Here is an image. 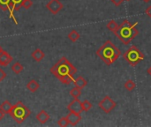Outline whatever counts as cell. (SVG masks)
Masks as SVG:
<instances>
[{
    "label": "cell",
    "mask_w": 151,
    "mask_h": 127,
    "mask_svg": "<svg viewBox=\"0 0 151 127\" xmlns=\"http://www.w3.org/2000/svg\"><path fill=\"white\" fill-rule=\"evenodd\" d=\"M50 72L60 82L68 85L73 83L77 69L65 57H63L50 68Z\"/></svg>",
    "instance_id": "cell-1"
},
{
    "label": "cell",
    "mask_w": 151,
    "mask_h": 127,
    "mask_svg": "<svg viewBox=\"0 0 151 127\" xmlns=\"http://www.w3.org/2000/svg\"><path fill=\"white\" fill-rule=\"evenodd\" d=\"M96 55L100 57L105 65H112L121 55V51L119 49L115 46L112 42L106 41L97 50Z\"/></svg>",
    "instance_id": "cell-2"
},
{
    "label": "cell",
    "mask_w": 151,
    "mask_h": 127,
    "mask_svg": "<svg viewBox=\"0 0 151 127\" xmlns=\"http://www.w3.org/2000/svg\"><path fill=\"white\" fill-rule=\"evenodd\" d=\"M137 23L132 24L127 19H125L118 29L114 32L115 35L125 44H129L139 34L138 29L136 28Z\"/></svg>",
    "instance_id": "cell-3"
},
{
    "label": "cell",
    "mask_w": 151,
    "mask_h": 127,
    "mask_svg": "<svg viewBox=\"0 0 151 127\" xmlns=\"http://www.w3.org/2000/svg\"><path fill=\"white\" fill-rule=\"evenodd\" d=\"M10 116L12 119L18 124L23 123L31 114L30 110L21 102H18L16 104L12 105V108L10 111Z\"/></svg>",
    "instance_id": "cell-4"
},
{
    "label": "cell",
    "mask_w": 151,
    "mask_h": 127,
    "mask_svg": "<svg viewBox=\"0 0 151 127\" xmlns=\"http://www.w3.org/2000/svg\"><path fill=\"white\" fill-rule=\"evenodd\" d=\"M124 58L132 67H135L145 58V57L142 52L136 46L134 45L124 54Z\"/></svg>",
    "instance_id": "cell-5"
},
{
    "label": "cell",
    "mask_w": 151,
    "mask_h": 127,
    "mask_svg": "<svg viewBox=\"0 0 151 127\" xmlns=\"http://www.w3.org/2000/svg\"><path fill=\"white\" fill-rule=\"evenodd\" d=\"M117 103L108 95L104 96L103 98V100H101V102L98 103L99 108L105 113H110L111 111H112L115 107H116Z\"/></svg>",
    "instance_id": "cell-6"
},
{
    "label": "cell",
    "mask_w": 151,
    "mask_h": 127,
    "mask_svg": "<svg viewBox=\"0 0 151 127\" xmlns=\"http://www.w3.org/2000/svg\"><path fill=\"white\" fill-rule=\"evenodd\" d=\"M46 8L53 15H56L64 8V4L61 3L60 0H50L48 4H46Z\"/></svg>",
    "instance_id": "cell-7"
},
{
    "label": "cell",
    "mask_w": 151,
    "mask_h": 127,
    "mask_svg": "<svg viewBox=\"0 0 151 127\" xmlns=\"http://www.w3.org/2000/svg\"><path fill=\"white\" fill-rule=\"evenodd\" d=\"M67 110L71 112H74V113H78L81 114L83 110H82V105H81V102L79 100V98H76L74 100H73L67 106Z\"/></svg>",
    "instance_id": "cell-8"
},
{
    "label": "cell",
    "mask_w": 151,
    "mask_h": 127,
    "mask_svg": "<svg viewBox=\"0 0 151 127\" xmlns=\"http://www.w3.org/2000/svg\"><path fill=\"white\" fill-rule=\"evenodd\" d=\"M24 0H11V10L9 11L10 13V18L14 20V22L16 24H18L16 19L13 17V11H19V8L22 6V3H23Z\"/></svg>",
    "instance_id": "cell-9"
},
{
    "label": "cell",
    "mask_w": 151,
    "mask_h": 127,
    "mask_svg": "<svg viewBox=\"0 0 151 127\" xmlns=\"http://www.w3.org/2000/svg\"><path fill=\"white\" fill-rule=\"evenodd\" d=\"M13 58L5 50H2L0 52V65L1 66H6L10 65L12 62Z\"/></svg>",
    "instance_id": "cell-10"
},
{
    "label": "cell",
    "mask_w": 151,
    "mask_h": 127,
    "mask_svg": "<svg viewBox=\"0 0 151 127\" xmlns=\"http://www.w3.org/2000/svg\"><path fill=\"white\" fill-rule=\"evenodd\" d=\"M68 121H69V125L75 126L76 125H78V123L81 120V117L80 114L78 113H74V112H69V114L66 116Z\"/></svg>",
    "instance_id": "cell-11"
},
{
    "label": "cell",
    "mask_w": 151,
    "mask_h": 127,
    "mask_svg": "<svg viewBox=\"0 0 151 127\" xmlns=\"http://www.w3.org/2000/svg\"><path fill=\"white\" fill-rule=\"evenodd\" d=\"M36 119L37 121L42 124V125H44L46 124L49 120H50V115L45 111V110H41L37 115H36Z\"/></svg>",
    "instance_id": "cell-12"
},
{
    "label": "cell",
    "mask_w": 151,
    "mask_h": 127,
    "mask_svg": "<svg viewBox=\"0 0 151 127\" xmlns=\"http://www.w3.org/2000/svg\"><path fill=\"white\" fill-rule=\"evenodd\" d=\"M31 57H33V59H34L35 62H41V61L44 58L45 54H44V52H43L41 49H35V50L32 52Z\"/></svg>",
    "instance_id": "cell-13"
},
{
    "label": "cell",
    "mask_w": 151,
    "mask_h": 127,
    "mask_svg": "<svg viewBox=\"0 0 151 127\" xmlns=\"http://www.w3.org/2000/svg\"><path fill=\"white\" fill-rule=\"evenodd\" d=\"M73 83L74 84V86H75L76 88H80V89H82V88H84L87 86L88 81H87L82 76H79L78 78H76L75 80H73Z\"/></svg>",
    "instance_id": "cell-14"
},
{
    "label": "cell",
    "mask_w": 151,
    "mask_h": 127,
    "mask_svg": "<svg viewBox=\"0 0 151 127\" xmlns=\"http://www.w3.org/2000/svg\"><path fill=\"white\" fill-rule=\"evenodd\" d=\"M39 88H40V84L37 81H35V80H29L28 83L27 84V88L32 93H35V91H37L39 89Z\"/></svg>",
    "instance_id": "cell-15"
},
{
    "label": "cell",
    "mask_w": 151,
    "mask_h": 127,
    "mask_svg": "<svg viewBox=\"0 0 151 127\" xmlns=\"http://www.w3.org/2000/svg\"><path fill=\"white\" fill-rule=\"evenodd\" d=\"M12 103L9 102V101H4L1 105H0V109L5 113V114H9L10 113V111H11V110H12Z\"/></svg>",
    "instance_id": "cell-16"
},
{
    "label": "cell",
    "mask_w": 151,
    "mask_h": 127,
    "mask_svg": "<svg viewBox=\"0 0 151 127\" xmlns=\"http://www.w3.org/2000/svg\"><path fill=\"white\" fill-rule=\"evenodd\" d=\"M11 69H12V71L15 74H19V73L23 71L24 67H23V65H22L19 62H15V63L12 65Z\"/></svg>",
    "instance_id": "cell-17"
},
{
    "label": "cell",
    "mask_w": 151,
    "mask_h": 127,
    "mask_svg": "<svg viewBox=\"0 0 151 127\" xmlns=\"http://www.w3.org/2000/svg\"><path fill=\"white\" fill-rule=\"evenodd\" d=\"M80 37H81L80 34H79L75 29H73V30L68 34V38H69V40H70L71 42H77V41L80 39Z\"/></svg>",
    "instance_id": "cell-18"
},
{
    "label": "cell",
    "mask_w": 151,
    "mask_h": 127,
    "mask_svg": "<svg viewBox=\"0 0 151 127\" xmlns=\"http://www.w3.org/2000/svg\"><path fill=\"white\" fill-rule=\"evenodd\" d=\"M0 9L4 11L11 10V0H0Z\"/></svg>",
    "instance_id": "cell-19"
},
{
    "label": "cell",
    "mask_w": 151,
    "mask_h": 127,
    "mask_svg": "<svg viewBox=\"0 0 151 127\" xmlns=\"http://www.w3.org/2000/svg\"><path fill=\"white\" fill-rule=\"evenodd\" d=\"M70 95L73 96L74 99L79 98V97L81 95V89H80V88L74 87L73 88H72V89L70 90Z\"/></svg>",
    "instance_id": "cell-20"
},
{
    "label": "cell",
    "mask_w": 151,
    "mask_h": 127,
    "mask_svg": "<svg viewBox=\"0 0 151 127\" xmlns=\"http://www.w3.org/2000/svg\"><path fill=\"white\" fill-rule=\"evenodd\" d=\"M106 27H107V28H108L110 31H111V32L114 33V32L118 29L119 25L117 24V22H116L115 20H110V21L107 23Z\"/></svg>",
    "instance_id": "cell-21"
},
{
    "label": "cell",
    "mask_w": 151,
    "mask_h": 127,
    "mask_svg": "<svg viewBox=\"0 0 151 127\" xmlns=\"http://www.w3.org/2000/svg\"><path fill=\"white\" fill-rule=\"evenodd\" d=\"M124 87H125V88H126L127 90H128V91H133V90L135 88L136 85H135V83H134L132 80H128L126 81Z\"/></svg>",
    "instance_id": "cell-22"
},
{
    "label": "cell",
    "mask_w": 151,
    "mask_h": 127,
    "mask_svg": "<svg viewBox=\"0 0 151 127\" xmlns=\"http://www.w3.org/2000/svg\"><path fill=\"white\" fill-rule=\"evenodd\" d=\"M81 105H82V110L83 111H88L89 110H91V108L93 107L92 106V103L88 101V100H85L83 102H81Z\"/></svg>",
    "instance_id": "cell-23"
},
{
    "label": "cell",
    "mask_w": 151,
    "mask_h": 127,
    "mask_svg": "<svg viewBox=\"0 0 151 127\" xmlns=\"http://www.w3.org/2000/svg\"><path fill=\"white\" fill-rule=\"evenodd\" d=\"M58 125L61 127H66L69 126V121H68V119H67L66 117H64V118H61L58 121Z\"/></svg>",
    "instance_id": "cell-24"
},
{
    "label": "cell",
    "mask_w": 151,
    "mask_h": 127,
    "mask_svg": "<svg viewBox=\"0 0 151 127\" xmlns=\"http://www.w3.org/2000/svg\"><path fill=\"white\" fill-rule=\"evenodd\" d=\"M33 5V1L32 0H24L22 3V7H24L26 10H28L29 8H31Z\"/></svg>",
    "instance_id": "cell-25"
},
{
    "label": "cell",
    "mask_w": 151,
    "mask_h": 127,
    "mask_svg": "<svg viewBox=\"0 0 151 127\" xmlns=\"http://www.w3.org/2000/svg\"><path fill=\"white\" fill-rule=\"evenodd\" d=\"M5 78H6V73H5V72H4L2 68H0V82H2Z\"/></svg>",
    "instance_id": "cell-26"
},
{
    "label": "cell",
    "mask_w": 151,
    "mask_h": 127,
    "mask_svg": "<svg viewBox=\"0 0 151 127\" xmlns=\"http://www.w3.org/2000/svg\"><path fill=\"white\" fill-rule=\"evenodd\" d=\"M111 2H112L114 4H115V5H117V6H119V5H120V4H122V3H123L125 0H111Z\"/></svg>",
    "instance_id": "cell-27"
},
{
    "label": "cell",
    "mask_w": 151,
    "mask_h": 127,
    "mask_svg": "<svg viewBox=\"0 0 151 127\" xmlns=\"http://www.w3.org/2000/svg\"><path fill=\"white\" fill-rule=\"evenodd\" d=\"M145 12H146V14H147L150 18H151V5H150V6L146 9Z\"/></svg>",
    "instance_id": "cell-28"
},
{
    "label": "cell",
    "mask_w": 151,
    "mask_h": 127,
    "mask_svg": "<svg viewBox=\"0 0 151 127\" xmlns=\"http://www.w3.org/2000/svg\"><path fill=\"white\" fill-rule=\"evenodd\" d=\"M4 115H5V113H4V112L0 109V121L4 118Z\"/></svg>",
    "instance_id": "cell-29"
},
{
    "label": "cell",
    "mask_w": 151,
    "mask_h": 127,
    "mask_svg": "<svg viewBox=\"0 0 151 127\" xmlns=\"http://www.w3.org/2000/svg\"><path fill=\"white\" fill-rule=\"evenodd\" d=\"M147 72H148V73H149V74L151 76V66L149 68V69H148V70H147Z\"/></svg>",
    "instance_id": "cell-30"
},
{
    "label": "cell",
    "mask_w": 151,
    "mask_h": 127,
    "mask_svg": "<svg viewBox=\"0 0 151 127\" xmlns=\"http://www.w3.org/2000/svg\"><path fill=\"white\" fill-rule=\"evenodd\" d=\"M143 1H144V2H145V3H148V2H150V0H143Z\"/></svg>",
    "instance_id": "cell-31"
},
{
    "label": "cell",
    "mask_w": 151,
    "mask_h": 127,
    "mask_svg": "<svg viewBox=\"0 0 151 127\" xmlns=\"http://www.w3.org/2000/svg\"><path fill=\"white\" fill-rule=\"evenodd\" d=\"M2 50H3V49H2V47H1V46H0V52H1V51H2Z\"/></svg>",
    "instance_id": "cell-32"
},
{
    "label": "cell",
    "mask_w": 151,
    "mask_h": 127,
    "mask_svg": "<svg viewBox=\"0 0 151 127\" xmlns=\"http://www.w3.org/2000/svg\"><path fill=\"white\" fill-rule=\"evenodd\" d=\"M125 1H130V0H125Z\"/></svg>",
    "instance_id": "cell-33"
}]
</instances>
